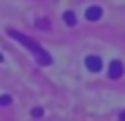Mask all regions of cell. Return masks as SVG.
<instances>
[{"mask_svg":"<svg viewBox=\"0 0 125 121\" xmlns=\"http://www.w3.org/2000/svg\"><path fill=\"white\" fill-rule=\"evenodd\" d=\"M7 34H9L11 38H16L18 43H22L25 47L36 56V63H40V65H49V63H52V56L47 54V52L40 47V45H38L34 38H29V36H25V34H20V32H16V29H7Z\"/></svg>","mask_w":125,"mask_h":121,"instance_id":"6da1fadb","label":"cell"},{"mask_svg":"<svg viewBox=\"0 0 125 121\" xmlns=\"http://www.w3.org/2000/svg\"><path fill=\"white\" fill-rule=\"evenodd\" d=\"M123 63L121 60H112V63H109V70H107V74H109V79H121L123 76Z\"/></svg>","mask_w":125,"mask_h":121,"instance_id":"7a4b0ae2","label":"cell"},{"mask_svg":"<svg viewBox=\"0 0 125 121\" xmlns=\"http://www.w3.org/2000/svg\"><path fill=\"white\" fill-rule=\"evenodd\" d=\"M85 65H87V70H92V72H98V70L103 67V60H101L98 56H87V58H85Z\"/></svg>","mask_w":125,"mask_h":121,"instance_id":"3957f363","label":"cell"},{"mask_svg":"<svg viewBox=\"0 0 125 121\" xmlns=\"http://www.w3.org/2000/svg\"><path fill=\"white\" fill-rule=\"evenodd\" d=\"M101 16H103V9H101L98 5L87 7V11H85V18H87V20H98Z\"/></svg>","mask_w":125,"mask_h":121,"instance_id":"277c9868","label":"cell"},{"mask_svg":"<svg viewBox=\"0 0 125 121\" xmlns=\"http://www.w3.org/2000/svg\"><path fill=\"white\" fill-rule=\"evenodd\" d=\"M62 18H65V25H76V16H74V11H65V16H62Z\"/></svg>","mask_w":125,"mask_h":121,"instance_id":"5b68a950","label":"cell"},{"mask_svg":"<svg viewBox=\"0 0 125 121\" xmlns=\"http://www.w3.org/2000/svg\"><path fill=\"white\" fill-rule=\"evenodd\" d=\"M11 103V97L9 94H2V97H0V105H9Z\"/></svg>","mask_w":125,"mask_h":121,"instance_id":"8992f818","label":"cell"},{"mask_svg":"<svg viewBox=\"0 0 125 121\" xmlns=\"http://www.w3.org/2000/svg\"><path fill=\"white\" fill-rule=\"evenodd\" d=\"M31 117H42V108H34L31 110Z\"/></svg>","mask_w":125,"mask_h":121,"instance_id":"52a82bcc","label":"cell"},{"mask_svg":"<svg viewBox=\"0 0 125 121\" xmlns=\"http://www.w3.org/2000/svg\"><path fill=\"white\" fill-rule=\"evenodd\" d=\"M36 25H38V27H42V29H47V27H49V23H47V20H38Z\"/></svg>","mask_w":125,"mask_h":121,"instance_id":"ba28073f","label":"cell"},{"mask_svg":"<svg viewBox=\"0 0 125 121\" xmlns=\"http://www.w3.org/2000/svg\"><path fill=\"white\" fill-rule=\"evenodd\" d=\"M2 60H5V56H2V54H0V63H2Z\"/></svg>","mask_w":125,"mask_h":121,"instance_id":"9c48e42d","label":"cell"},{"mask_svg":"<svg viewBox=\"0 0 125 121\" xmlns=\"http://www.w3.org/2000/svg\"><path fill=\"white\" fill-rule=\"evenodd\" d=\"M121 119H125V112H123V114H121Z\"/></svg>","mask_w":125,"mask_h":121,"instance_id":"30bf717a","label":"cell"}]
</instances>
